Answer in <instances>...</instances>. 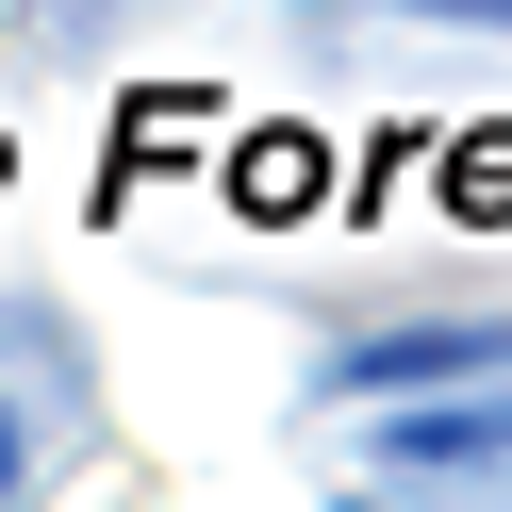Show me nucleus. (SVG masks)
Here are the masks:
<instances>
[{"instance_id": "nucleus-3", "label": "nucleus", "mask_w": 512, "mask_h": 512, "mask_svg": "<svg viewBox=\"0 0 512 512\" xmlns=\"http://www.w3.org/2000/svg\"><path fill=\"white\" fill-rule=\"evenodd\" d=\"M0 463H17V446H0Z\"/></svg>"}, {"instance_id": "nucleus-1", "label": "nucleus", "mask_w": 512, "mask_h": 512, "mask_svg": "<svg viewBox=\"0 0 512 512\" xmlns=\"http://www.w3.org/2000/svg\"><path fill=\"white\" fill-rule=\"evenodd\" d=\"M446 364H479V331H413V347H364L347 380H446Z\"/></svg>"}, {"instance_id": "nucleus-2", "label": "nucleus", "mask_w": 512, "mask_h": 512, "mask_svg": "<svg viewBox=\"0 0 512 512\" xmlns=\"http://www.w3.org/2000/svg\"><path fill=\"white\" fill-rule=\"evenodd\" d=\"M413 17H479V34H512V0H413Z\"/></svg>"}]
</instances>
